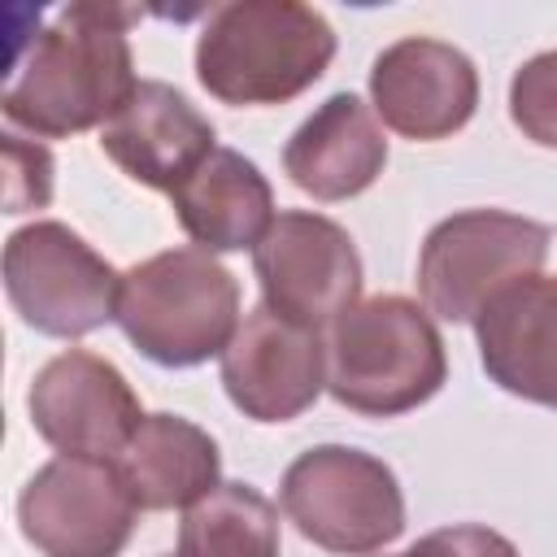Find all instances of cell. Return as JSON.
<instances>
[{
	"label": "cell",
	"instance_id": "cell-12",
	"mask_svg": "<svg viewBox=\"0 0 557 557\" xmlns=\"http://www.w3.org/2000/svg\"><path fill=\"white\" fill-rule=\"evenodd\" d=\"M370 100L396 135L418 144L448 139L479 109V70L444 39L405 35L374 57Z\"/></svg>",
	"mask_w": 557,
	"mask_h": 557
},
{
	"label": "cell",
	"instance_id": "cell-21",
	"mask_svg": "<svg viewBox=\"0 0 557 557\" xmlns=\"http://www.w3.org/2000/svg\"><path fill=\"white\" fill-rule=\"evenodd\" d=\"M392 557H518V548L509 535H500L492 527L457 522V527L426 531L422 540H413L405 553H392Z\"/></svg>",
	"mask_w": 557,
	"mask_h": 557
},
{
	"label": "cell",
	"instance_id": "cell-2",
	"mask_svg": "<svg viewBox=\"0 0 557 557\" xmlns=\"http://www.w3.org/2000/svg\"><path fill=\"white\" fill-rule=\"evenodd\" d=\"M335 57L331 22L300 0L218 4L196 39L200 87L235 109L283 104L313 87Z\"/></svg>",
	"mask_w": 557,
	"mask_h": 557
},
{
	"label": "cell",
	"instance_id": "cell-6",
	"mask_svg": "<svg viewBox=\"0 0 557 557\" xmlns=\"http://www.w3.org/2000/svg\"><path fill=\"white\" fill-rule=\"evenodd\" d=\"M553 231L509 209H461L435 222L418 252L422 305L444 322H479V313L522 278H535Z\"/></svg>",
	"mask_w": 557,
	"mask_h": 557
},
{
	"label": "cell",
	"instance_id": "cell-1",
	"mask_svg": "<svg viewBox=\"0 0 557 557\" xmlns=\"http://www.w3.org/2000/svg\"><path fill=\"white\" fill-rule=\"evenodd\" d=\"M139 9L65 4L13 61L4 122L39 139H65L104 126L139 87L126 30Z\"/></svg>",
	"mask_w": 557,
	"mask_h": 557
},
{
	"label": "cell",
	"instance_id": "cell-4",
	"mask_svg": "<svg viewBox=\"0 0 557 557\" xmlns=\"http://www.w3.org/2000/svg\"><path fill=\"white\" fill-rule=\"evenodd\" d=\"M117 326L157 366H200L239 331V278L196 244L165 248L122 274Z\"/></svg>",
	"mask_w": 557,
	"mask_h": 557
},
{
	"label": "cell",
	"instance_id": "cell-20",
	"mask_svg": "<svg viewBox=\"0 0 557 557\" xmlns=\"http://www.w3.org/2000/svg\"><path fill=\"white\" fill-rule=\"evenodd\" d=\"M52 200V152L44 144H26L22 135H4V213L44 209Z\"/></svg>",
	"mask_w": 557,
	"mask_h": 557
},
{
	"label": "cell",
	"instance_id": "cell-7",
	"mask_svg": "<svg viewBox=\"0 0 557 557\" xmlns=\"http://www.w3.org/2000/svg\"><path fill=\"white\" fill-rule=\"evenodd\" d=\"M4 292L30 331L78 339L117 322L122 274L78 231L39 218L4 244Z\"/></svg>",
	"mask_w": 557,
	"mask_h": 557
},
{
	"label": "cell",
	"instance_id": "cell-11",
	"mask_svg": "<svg viewBox=\"0 0 557 557\" xmlns=\"http://www.w3.org/2000/svg\"><path fill=\"white\" fill-rule=\"evenodd\" d=\"M222 387L231 405L252 422H292L326 387V344L270 305L244 313L235 339L222 352Z\"/></svg>",
	"mask_w": 557,
	"mask_h": 557
},
{
	"label": "cell",
	"instance_id": "cell-3",
	"mask_svg": "<svg viewBox=\"0 0 557 557\" xmlns=\"http://www.w3.org/2000/svg\"><path fill=\"white\" fill-rule=\"evenodd\" d=\"M448 379L444 335L409 296H370L335 318L326 339V392L366 418L426 405Z\"/></svg>",
	"mask_w": 557,
	"mask_h": 557
},
{
	"label": "cell",
	"instance_id": "cell-8",
	"mask_svg": "<svg viewBox=\"0 0 557 557\" xmlns=\"http://www.w3.org/2000/svg\"><path fill=\"white\" fill-rule=\"evenodd\" d=\"M17 522L44 557H117L131 544L139 505L113 461L52 457L26 479Z\"/></svg>",
	"mask_w": 557,
	"mask_h": 557
},
{
	"label": "cell",
	"instance_id": "cell-18",
	"mask_svg": "<svg viewBox=\"0 0 557 557\" xmlns=\"http://www.w3.org/2000/svg\"><path fill=\"white\" fill-rule=\"evenodd\" d=\"M278 509L252 483H218L178 527V557H278Z\"/></svg>",
	"mask_w": 557,
	"mask_h": 557
},
{
	"label": "cell",
	"instance_id": "cell-10",
	"mask_svg": "<svg viewBox=\"0 0 557 557\" xmlns=\"http://www.w3.org/2000/svg\"><path fill=\"white\" fill-rule=\"evenodd\" d=\"M26 409L35 431L61 457H96V461H117L135 440L139 422L148 418L126 374L109 357L87 348H70L44 361L39 374L30 379Z\"/></svg>",
	"mask_w": 557,
	"mask_h": 557
},
{
	"label": "cell",
	"instance_id": "cell-17",
	"mask_svg": "<svg viewBox=\"0 0 557 557\" xmlns=\"http://www.w3.org/2000/svg\"><path fill=\"white\" fill-rule=\"evenodd\" d=\"M113 466L139 509H191L222 483L218 440L178 413H148Z\"/></svg>",
	"mask_w": 557,
	"mask_h": 557
},
{
	"label": "cell",
	"instance_id": "cell-5",
	"mask_svg": "<svg viewBox=\"0 0 557 557\" xmlns=\"http://www.w3.org/2000/svg\"><path fill=\"white\" fill-rule=\"evenodd\" d=\"M278 500L305 540L339 557L379 553L405 531V492L396 470L352 444H318L300 453L283 470Z\"/></svg>",
	"mask_w": 557,
	"mask_h": 557
},
{
	"label": "cell",
	"instance_id": "cell-19",
	"mask_svg": "<svg viewBox=\"0 0 557 557\" xmlns=\"http://www.w3.org/2000/svg\"><path fill=\"white\" fill-rule=\"evenodd\" d=\"M509 117L531 144L557 148V48L535 52L531 61H522L513 70V78H509Z\"/></svg>",
	"mask_w": 557,
	"mask_h": 557
},
{
	"label": "cell",
	"instance_id": "cell-15",
	"mask_svg": "<svg viewBox=\"0 0 557 557\" xmlns=\"http://www.w3.org/2000/svg\"><path fill=\"white\" fill-rule=\"evenodd\" d=\"M387 165V139L374 109L352 96L335 91L322 100L287 139L283 170L287 178L309 191L313 200H348L361 196Z\"/></svg>",
	"mask_w": 557,
	"mask_h": 557
},
{
	"label": "cell",
	"instance_id": "cell-16",
	"mask_svg": "<svg viewBox=\"0 0 557 557\" xmlns=\"http://www.w3.org/2000/svg\"><path fill=\"white\" fill-rule=\"evenodd\" d=\"M178 226L205 252H239L257 248L270 231L274 191L261 165L235 148H213L174 191H170Z\"/></svg>",
	"mask_w": 557,
	"mask_h": 557
},
{
	"label": "cell",
	"instance_id": "cell-9",
	"mask_svg": "<svg viewBox=\"0 0 557 557\" xmlns=\"http://www.w3.org/2000/svg\"><path fill=\"white\" fill-rule=\"evenodd\" d=\"M252 270L261 283V305L274 313L322 331L335 326L361 296V252L352 235L309 209H283L261 244L252 248Z\"/></svg>",
	"mask_w": 557,
	"mask_h": 557
},
{
	"label": "cell",
	"instance_id": "cell-14",
	"mask_svg": "<svg viewBox=\"0 0 557 557\" xmlns=\"http://www.w3.org/2000/svg\"><path fill=\"white\" fill-rule=\"evenodd\" d=\"M487 379L531 405L557 409V278L535 274L500 292L474 322Z\"/></svg>",
	"mask_w": 557,
	"mask_h": 557
},
{
	"label": "cell",
	"instance_id": "cell-13",
	"mask_svg": "<svg viewBox=\"0 0 557 557\" xmlns=\"http://www.w3.org/2000/svg\"><path fill=\"white\" fill-rule=\"evenodd\" d=\"M213 122L161 78H139L131 100L100 126L104 157L144 187L174 191L218 144Z\"/></svg>",
	"mask_w": 557,
	"mask_h": 557
},
{
	"label": "cell",
	"instance_id": "cell-22",
	"mask_svg": "<svg viewBox=\"0 0 557 557\" xmlns=\"http://www.w3.org/2000/svg\"><path fill=\"white\" fill-rule=\"evenodd\" d=\"M170 557H178V553H170Z\"/></svg>",
	"mask_w": 557,
	"mask_h": 557
}]
</instances>
